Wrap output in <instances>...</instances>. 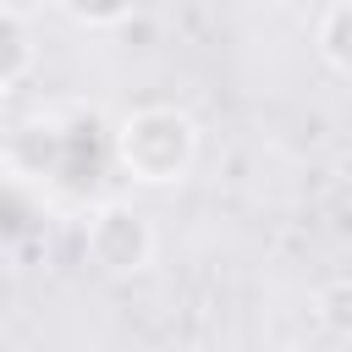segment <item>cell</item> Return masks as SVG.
Wrapping results in <instances>:
<instances>
[{"instance_id":"5b68a950","label":"cell","mask_w":352,"mask_h":352,"mask_svg":"<svg viewBox=\"0 0 352 352\" xmlns=\"http://www.w3.org/2000/svg\"><path fill=\"white\" fill-rule=\"evenodd\" d=\"M314 50L330 72L352 77V0H330L314 22Z\"/></svg>"},{"instance_id":"52a82bcc","label":"cell","mask_w":352,"mask_h":352,"mask_svg":"<svg viewBox=\"0 0 352 352\" xmlns=\"http://www.w3.org/2000/svg\"><path fill=\"white\" fill-rule=\"evenodd\" d=\"M138 6L143 0H55V11L72 28H82V33H116V28H126L138 16Z\"/></svg>"},{"instance_id":"3957f363","label":"cell","mask_w":352,"mask_h":352,"mask_svg":"<svg viewBox=\"0 0 352 352\" xmlns=\"http://www.w3.org/2000/svg\"><path fill=\"white\" fill-rule=\"evenodd\" d=\"M154 253H160V231H154V214L138 209L132 198H99L82 220V258L110 275V280H132L143 270H154Z\"/></svg>"},{"instance_id":"8992f818","label":"cell","mask_w":352,"mask_h":352,"mask_svg":"<svg viewBox=\"0 0 352 352\" xmlns=\"http://www.w3.org/2000/svg\"><path fill=\"white\" fill-rule=\"evenodd\" d=\"M314 324L336 341H352V275H330L324 286H314V302H308Z\"/></svg>"},{"instance_id":"7a4b0ae2","label":"cell","mask_w":352,"mask_h":352,"mask_svg":"<svg viewBox=\"0 0 352 352\" xmlns=\"http://www.w3.org/2000/svg\"><path fill=\"white\" fill-rule=\"evenodd\" d=\"M82 121L66 116H22L16 126L0 132V165L22 187H88L94 176L82 170Z\"/></svg>"},{"instance_id":"6da1fadb","label":"cell","mask_w":352,"mask_h":352,"mask_svg":"<svg viewBox=\"0 0 352 352\" xmlns=\"http://www.w3.org/2000/svg\"><path fill=\"white\" fill-rule=\"evenodd\" d=\"M198 148L204 132L182 104H132L110 121V165L138 187H182Z\"/></svg>"},{"instance_id":"277c9868","label":"cell","mask_w":352,"mask_h":352,"mask_svg":"<svg viewBox=\"0 0 352 352\" xmlns=\"http://www.w3.org/2000/svg\"><path fill=\"white\" fill-rule=\"evenodd\" d=\"M38 60V38H33V22L16 11V6H0V88H16Z\"/></svg>"},{"instance_id":"ba28073f","label":"cell","mask_w":352,"mask_h":352,"mask_svg":"<svg viewBox=\"0 0 352 352\" xmlns=\"http://www.w3.org/2000/svg\"><path fill=\"white\" fill-rule=\"evenodd\" d=\"M6 94H11V88H0V132H6Z\"/></svg>"}]
</instances>
